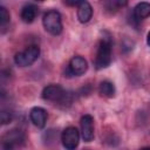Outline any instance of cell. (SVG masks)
<instances>
[{
    "mask_svg": "<svg viewBox=\"0 0 150 150\" xmlns=\"http://www.w3.org/2000/svg\"><path fill=\"white\" fill-rule=\"evenodd\" d=\"M93 16V7L88 1H81L77 7V19L80 22L86 23Z\"/></svg>",
    "mask_w": 150,
    "mask_h": 150,
    "instance_id": "10",
    "label": "cell"
},
{
    "mask_svg": "<svg viewBox=\"0 0 150 150\" xmlns=\"http://www.w3.org/2000/svg\"><path fill=\"white\" fill-rule=\"evenodd\" d=\"M146 43H148V46L150 47V32L148 33V36H146Z\"/></svg>",
    "mask_w": 150,
    "mask_h": 150,
    "instance_id": "17",
    "label": "cell"
},
{
    "mask_svg": "<svg viewBox=\"0 0 150 150\" xmlns=\"http://www.w3.org/2000/svg\"><path fill=\"white\" fill-rule=\"evenodd\" d=\"M98 91L102 96L112 97L115 95V86L110 81H102L98 86Z\"/></svg>",
    "mask_w": 150,
    "mask_h": 150,
    "instance_id": "13",
    "label": "cell"
},
{
    "mask_svg": "<svg viewBox=\"0 0 150 150\" xmlns=\"http://www.w3.org/2000/svg\"><path fill=\"white\" fill-rule=\"evenodd\" d=\"M38 7L34 5V4H28V5H25L21 9V19L23 22L26 23H30L34 21V19L36 18L38 15Z\"/></svg>",
    "mask_w": 150,
    "mask_h": 150,
    "instance_id": "12",
    "label": "cell"
},
{
    "mask_svg": "<svg viewBox=\"0 0 150 150\" xmlns=\"http://www.w3.org/2000/svg\"><path fill=\"white\" fill-rule=\"evenodd\" d=\"M134 41H131V40H129V39H124L123 40V42H122V49H123V52L124 53H128V52H130L132 48H134Z\"/></svg>",
    "mask_w": 150,
    "mask_h": 150,
    "instance_id": "16",
    "label": "cell"
},
{
    "mask_svg": "<svg viewBox=\"0 0 150 150\" xmlns=\"http://www.w3.org/2000/svg\"><path fill=\"white\" fill-rule=\"evenodd\" d=\"M11 20V15H9V12L7 11L6 7L4 6H0V25L1 27H5Z\"/></svg>",
    "mask_w": 150,
    "mask_h": 150,
    "instance_id": "14",
    "label": "cell"
},
{
    "mask_svg": "<svg viewBox=\"0 0 150 150\" xmlns=\"http://www.w3.org/2000/svg\"><path fill=\"white\" fill-rule=\"evenodd\" d=\"M62 145L66 150H75L80 142V134L75 127H68L61 135Z\"/></svg>",
    "mask_w": 150,
    "mask_h": 150,
    "instance_id": "5",
    "label": "cell"
},
{
    "mask_svg": "<svg viewBox=\"0 0 150 150\" xmlns=\"http://www.w3.org/2000/svg\"><path fill=\"white\" fill-rule=\"evenodd\" d=\"M132 16H134V19L137 22L141 21V20L146 19L148 16H150V4L149 2H145V1L138 2L135 6V8H134Z\"/></svg>",
    "mask_w": 150,
    "mask_h": 150,
    "instance_id": "11",
    "label": "cell"
},
{
    "mask_svg": "<svg viewBox=\"0 0 150 150\" xmlns=\"http://www.w3.org/2000/svg\"><path fill=\"white\" fill-rule=\"evenodd\" d=\"M64 93H66V90L60 84H49V86L43 88V90H42V98L46 100V101H53L56 104L62 98Z\"/></svg>",
    "mask_w": 150,
    "mask_h": 150,
    "instance_id": "6",
    "label": "cell"
},
{
    "mask_svg": "<svg viewBox=\"0 0 150 150\" xmlns=\"http://www.w3.org/2000/svg\"><path fill=\"white\" fill-rule=\"evenodd\" d=\"M26 143L25 132L20 129L7 131L1 138V150H20Z\"/></svg>",
    "mask_w": 150,
    "mask_h": 150,
    "instance_id": "1",
    "label": "cell"
},
{
    "mask_svg": "<svg viewBox=\"0 0 150 150\" xmlns=\"http://www.w3.org/2000/svg\"><path fill=\"white\" fill-rule=\"evenodd\" d=\"M45 29L52 35H59L62 32V19L61 14L57 11H48L42 19Z\"/></svg>",
    "mask_w": 150,
    "mask_h": 150,
    "instance_id": "3",
    "label": "cell"
},
{
    "mask_svg": "<svg viewBox=\"0 0 150 150\" xmlns=\"http://www.w3.org/2000/svg\"><path fill=\"white\" fill-rule=\"evenodd\" d=\"M12 120H13V112L12 111H9V110H6V109H4V110H1V112H0V121H1V124H8V123H11L12 122Z\"/></svg>",
    "mask_w": 150,
    "mask_h": 150,
    "instance_id": "15",
    "label": "cell"
},
{
    "mask_svg": "<svg viewBox=\"0 0 150 150\" xmlns=\"http://www.w3.org/2000/svg\"><path fill=\"white\" fill-rule=\"evenodd\" d=\"M139 150H150V146H145V148H142Z\"/></svg>",
    "mask_w": 150,
    "mask_h": 150,
    "instance_id": "18",
    "label": "cell"
},
{
    "mask_svg": "<svg viewBox=\"0 0 150 150\" xmlns=\"http://www.w3.org/2000/svg\"><path fill=\"white\" fill-rule=\"evenodd\" d=\"M88 68V63L86 61L84 57L82 56H74L68 64V73L70 75H75V76H81L87 71Z\"/></svg>",
    "mask_w": 150,
    "mask_h": 150,
    "instance_id": "7",
    "label": "cell"
},
{
    "mask_svg": "<svg viewBox=\"0 0 150 150\" xmlns=\"http://www.w3.org/2000/svg\"><path fill=\"white\" fill-rule=\"evenodd\" d=\"M82 138L86 142H90L94 138V118L91 115H83L80 121Z\"/></svg>",
    "mask_w": 150,
    "mask_h": 150,
    "instance_id": "8",
    "label": "cell"
},
{
    "mask_svg": "<svg viewBox=\"0 0 150 150\" xmlns=\"http://www.w3.org/2000/svg\"><path fill=\"white\" fill-rule=\"evenodd\" d=\"M47 111L41 107H34L29 111V118L33 122V124L38 128H43L47 122Z\"/></svg>",
    "mask_w": 150,
    "mask_h": 150,
    "instance_id": "9",
    "label": "cell"
},
{
    "mask_svg": "<svg viewBox=\"0 0 150 150\" xmlns=\"http://www.w3.org/2000/svg\"><path fill=\"white\" fill-rule=\"evenodd\" d=\"M111 62V39L110 36L102 38L95 57V68L96 69H103L107 68Z\"/></svg>",
    "mask_w": 150,
    "mask_h": 150,
    "instance_id": "2",
    "label": "cell"
},
{
    "mask_svg": "<svg viewBox=\"0 0 150 150\" xmlns=\"http://www.w3.org/2000/svg\"><path fill=\"white\" fill-rule=\"evenodd\" d=\"M40 55V48L36 45L27 47L23 52H19L14 56V62L20 67H28L33 64Z\"/></svg>",
    "mask_w": 150,
    "mask_h": 150,
    "instance_id": "4",
    "label": "cell"
}]
</instances>
